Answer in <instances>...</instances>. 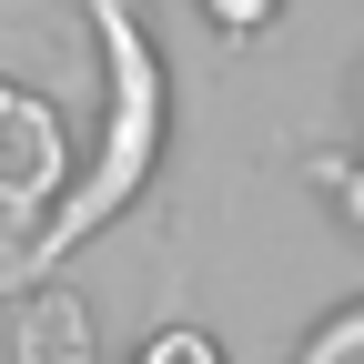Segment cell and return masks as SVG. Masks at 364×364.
Wrapping results in <instances>:
<instances>
[{
	"mask_svg": "<svg viewBox=\"0 0 364 364\" xmlns=\"http://www.w3.org/2000/svg\"><path fill=\"white\" fill-rule=\"evenodd\" d=\"M213 11H223V21H253V11H263V0H213Z\"/></svg>",
	"mask_w": 364,
	"mask_h": 364,
	"instance_id": "4",
	"label": "cell"
},
{
	"mask_svg": "<svg viewBox=\"0 0 364 364\" xmlns=\"http://www.w3.org/2000/svg\"><path fill=\"white\" fill-rule=\"evenodd\" d=\"M21 364H81V314H71V304H41V314H31Z\"/></svg>",
	"mask_w": 364,
	"mask_h": 364,
	"instance_id": "1",
	"label": "cell"
},
{
	"mask_svg": "<svg viewBox=\"0 0 364 364\" xmlns=\"http://www.w3.org/2000/svg\"><path fill=\"white\" fill-rule=\"evenodd\" d=\"M304 364H364V314H334V324L304 344Z\"/></svg>",
	"mask_w": 364,
	"mask_h": 364,
	"instance_id": "2",
	"label": "cell"
},
{
	"mask_svg": "<svg viewBox=\"0 0 364 364\" xmlns=\"http://www.w3.org/2000/svg\"><path fill=\"white\" fill-rule=\"evenodd\" d=\"M142 364H223V354H213V344H203V334H162V344H152V354H142Z\"/></svg>",
	"mask_w": 364,
	"mask_h": 364,
	"instance_id": "3",
	"label": "cell"
}]
</instances>
